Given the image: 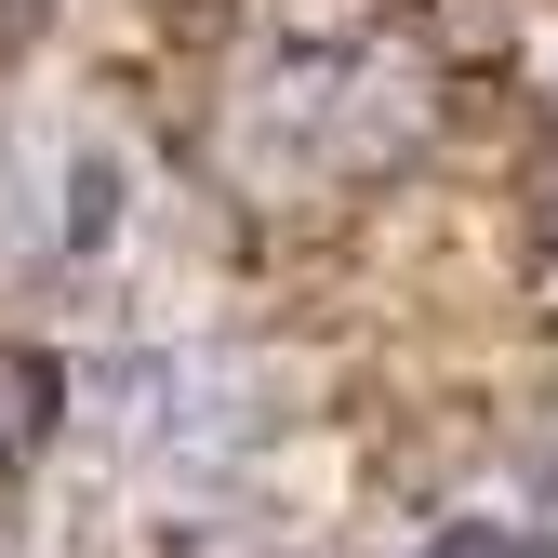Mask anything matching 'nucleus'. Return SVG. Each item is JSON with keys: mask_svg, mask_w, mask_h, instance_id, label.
I'll return each instance as SVG.
<instances>
[{"mask_svg": "<svg viewBox=\"0 0 558 558\" xmlns=\"http://www.w3.org/2000/svg\"><path fill=\"white\" fill-rule=\"evenodd\" d=\"M426 558H558V532H545V545H519V532H439Z\"/></svg>", "mask_w": 558, "mask_h": 558, "instance_id": "1", "label": "nucleus"}]
</instances>
